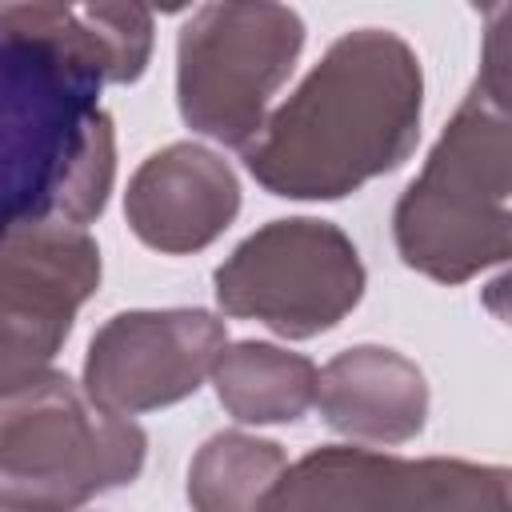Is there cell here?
Here are the masks:
<instances>
[{
  "label": "cell",
  "instance_id": "obj_1",
  "mask_svg": "<svg viewBox=\"0 0 512 512\" xmlns=\"http://www.w3.org/2000/svg\"><path fill=\"white\" fill-rule=\"evenodd\" d=\"M424 72L384 28L344 32L300 88L240 148L256 184L292 200H340L408 160L420 136Z\"/></svg>",
  "mask_w": 512,
  "mask_h": 512
},
{
  "label": "cell",
  "instance_id": "obj_2",
  "mask_svg": "<svg viewBox=\"0 0 512 512\" xmlns=\"http://www.w3.org/2000/svg\"><path fill=\"white\" fill-rule=\"evenodd\" d=\"M100 88L20 4H0V240L48 220L84 228L104 212L116 136Z\"/></svg>",
  "mask_w": 512,
  "mask_h": 512
},
{
  "label": "cell",
  "instance_id": "obj_3",
  "mask_svg": "<svg viewBox=\"0 0 512 512\" xmlns=\"http://www.w3.org/2000/svg\"><path fill=\"white\" fill-rule=\"evenodd\" d=\"M508 12V4L492 12L496 20L488 28L480 76L392 216L400 260L440 284H464L476 272L504 264L512 248Z\"/></svg>",
  "mask_w": 512,
  "mask_h": 512
},
{
  "label": "cell",
  "instance_id": "obj_4",
  "mask_svg": "<svg viewBox=\"0 0 512 512\" xmlns=\"http://www.w3.org/2000/svg\"><path fill=\"white\" fill-rule=\"evenodd\" d=\"M148 436L64 372L0 396V512H76L136 480Z\"/></svg>",
  "mask_w": 512,
  "mask_h": 512
},
{
  "label": "cell",
  "instance_id": "obj_5",
  "mask_svg": "<svg viewBox=\"0 0 512 512\" xmlns=\"http://www.w3.org/2000/svg\"><path fill=\"white\" fill-rule=\"evenodd\" d=\"M304 48V20L284 4H204L176 40V100L188 128L244 148Z\"/></svg>",
  "mask_w": 512,
  "mask_h": 512
},
{
  "label": "cell",
  "instance_id": "obj_6",
  "mask_svg": "<svg viewBox=\"0 0 512 512\" xmlns=\"http://www.w3.org/2000/svg\"><path fill=\"white\" fill-rule=\"evenodd\" d=\"M360 296L364 264L356 244L336 224L312 216L264 224L216 268L220 308L260 320L288 340L328 332Z\"/></svg>",
  "mask_w": 512,
  "mask_h": 512
},
{
  "label": "cell",
  "instance_id": "obj_7",
  "mask_svg": "<svg viewBox=\"0 0 512 512\" xmlns=\"http://www.w3.org/2000/svg\"><path fill=\"white\" fill-rule=\"evenodd\" d=\"M276 484L264 512H512L504 468L444 456L316 448Z\"/></svg>",
  "mask_w": 512,
  "mask_h": 512
},
{
  "label": "cell",
  "instance_id": "obj_8",
  "mask_svg": "<svg viewBox=\"0 0 512 512\" xmlns=\"http://www.w3.org/2000/svg\"><path fill=\"white\" fill-rule=\"evenodd\" d=\"M96 284L100 248L76 224H28L0 240V396L52 372Z\"/></svg>",
  "mask_w": 512,
  "mask_h": 512
},
{
  "label": "cell",
  "instance_id": "obj_9",
  "mask_svg": "<svg viewBox=\"0 0 512 512\" xmlns=\"http://www.w3.org/2000/svg\"><path fill=\"white\" fill-rule=\"evenodd\" d=\"M224 348V320L200 308L120 312L88 344L84 392L112 416L168 408L200 388Z\"/></svg>",
  "mask_w": 512,
  "mask_h": 512
},
{
  "label": "cell",
  "instance_id": "obj_10",
  "mask_svg": "<svg viewBox=\"0 0 512 512\" xmlns=\"http://www.w3.org/2000/svg\"><path fill=\"white\" fill-rule=\"evenodd\" d=\"M240 212L232 168L200 144H168L152 152L128 180L124 216L132 232L168 256L208 248Z\"/></svg>",
  "mask_w": 512,
  "mask_h": 512
},
{
  "label": "cell",
  "instance_id": "obj_11",
  "mask_svg": "<svg viewBox=\"0 0 512 512\" xmlns=\"http://www.w3.org/2000/svg\"><path fill=\"white\" fill-rule=\"evenodd\" d=\"M316 408L328 428L348 440L404 444L424 428L428 384L408 356L380 344H360L320 368Z\"/></svg>",
  "mask_w": 512,
  "mask_h": 512
},
{
  "label": "cell",
  "instance_id": "obj_12",
  "mask_svg": "<svg viewBox=\"0 0 512 512\" xmlns=\"http://www.w3.org/2000/svg\"><path fill=\"white\" fill-rule=\"evenodd\" d=\"M316 364L276 344L240 340L220 348L212 384L228 416L240 424H284L300 420L316 404Z\"/></svg>",
  "mask_w": 512,
  "mask_h": 512
},
{
  "label": "cell",
  "instance_id": "obj_13",
  "mask_svg": "<svg viewBox=\"0 0 512 512\" xmlns=\"http://www.w3.org/2000/svg\"><path fill=\"white\" fill-rule=\"evenodd\" d=\"M24 16L80 56L104 84L140 80L152 56V12L144 4H20Z\"/></svg>",
  "mask_w": 512,
  "mask_h": 512
},
{
  "label": "cell",
  "instance_id": "obj_14",
  "mask_svg": "<svg viewBox=\"0 0 512 512\" xmlns=\"http://www.w3.org/2000/svg\"><path fill=\"white\" fill-rule=\"evenodd\" d=\"M284 468L280 444L248 432H220L188 468V500L196 512H264Z\"/></svg>",
  "mask_w": 512,
  "mask_h": 512
}]
</instances>
